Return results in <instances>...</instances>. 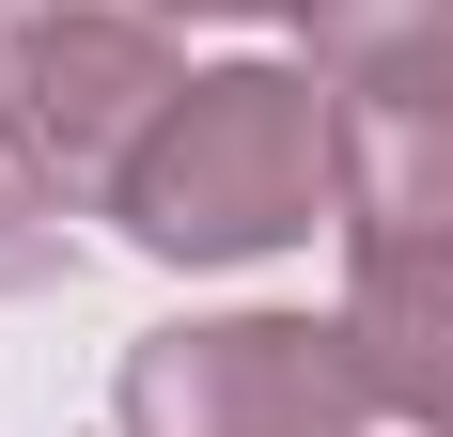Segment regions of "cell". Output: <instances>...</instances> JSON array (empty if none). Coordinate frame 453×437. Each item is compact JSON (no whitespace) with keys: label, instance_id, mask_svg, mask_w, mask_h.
Segmentation results:
<instances>
[{"label":"cell","instance_id":"cell-1","mask_svg":"<svg viewBox=\"0 0 453 437\" xmlns=\"http://www.w3.org/2000/svg\"><path fill=\"white\" fill-rule=\"evenodd\" d=\"M110 203L173 265H250L281 234H313V203H344V94L281 79V63H219L173 94V126L141 141V172Z\"/></svg>","mask_w":453,"mask_h":437},{"label":"cell","instance_id":"cell-2","mask_svg":"<svg viewBox=\"0 0 453 437\" xmlns=\"http://www.w3.org/2000/svg\"><path fill=\"white\" fill-rule=\"evenodd\" d=\"M173 47L110 16V0H32L16 47H0V157L32 203H110L141 172V141L173 126Z\"/></svg>","mask_w":453,"mask_h":437},{"label":"cell","instance_id":"cell-3","mask_svg":"<svg viewBox=\"0 0 453 437\" xmlns=\"http://www.w3.org/2000/svg\"><path fill=\"white\" fill-rule=\"evenodd\" d=\"M360 328H313V312H219L126 359V437H360Z\"/></svg>","mask_w":453,"mask_h":437},{"label":"cell","instance_id":"cell-4","mask_svg":"<svg viewBox=\"0 0 453 437\" xmlns=\"http://www.w3.org/2000/svg\"><path fill=\"white\" fill-rule=\"evenodd\" d=\"M344 328H360L375 406H407L422 437H453V250H422V234H360Z\"/></svg>","mask_w":453,"mask_h":437},{"label":"cell","instance_id":"cell-5","mask_svg":"<svg viewBox=\"0 0 453 437\" xmlns=\"http://www.w3.org/2000/svg\"><path fill=\"white\" fill-rule=\"evenodd\" d=\"M344 234L453 250V94H360L344 110Z\"/></svg>","mask_w":453,"mask_h":437},{"label":"cell","instance_id":"cell-6","mask_svg":"<svg viewBox=\"0 0 453 437\" xmlns=\"http://www.w3.org/2000/svg\"><path fill=\"white\" fill-rule=\"evenodd\" d=\"M313 32V79L360 110V94H453V0H297Z\"/></svg>","mask_w":453,"mask_h":437},{"label":"cell","instance_id":"cell-7","mask_svg":"<svg viewBox=\"0 0 453 437\" xmlns=\"http://www.w3.org/2000/svg\"><path fill=\"white\" fill-rule=\"evenodd\" d=\"M47 265H63V218H32V188L0 172V297H16V281H47Z\"/></svg>","mask_w":453,"mask_h":437},{"label":"cell","instance_id":"cell-8","mask_svg":"<svg viewBox=\"0 0 453 437\" xmlns=\"http://www.w3.org/2000/svg\"><path fill=\"white\" fill-rule=\"evenodd\" d=\"M188 16H297V0H188Z\"/></svg>","mask_w":453,"mask_h":437}]
</instances>
